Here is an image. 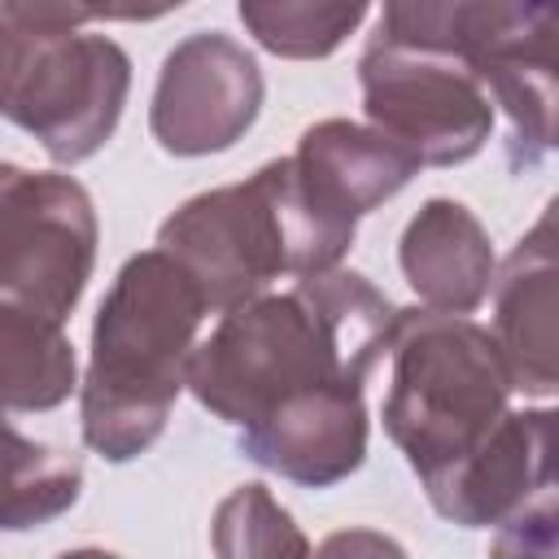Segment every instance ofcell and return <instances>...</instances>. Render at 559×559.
I'll use <instances>...</instances> for the list:
<instances>
[{"mask_svg":"<svg viewBox=\"0 0 559 559\" xmlns=\"http://www.w3.org/2000/svg\"><path fill=\"white\" fill-rule=\"evenodd\" d=\"M397 306L358 271L293 280L218 314L188 358L192 397L236 432L280 406L362 393L389 349Z\"/></svg>","mask_w":559,"mask_h":559,"instance_id":"6da1fadb","label":"cell"},{"mask_svg":"<svg viewBox=\"0 0 559 559\" xmlns=\"http://www.w3.org/2000/svg\"><path fill=\"white\" fill-rule=\"evenodd\" d=\"M205 314L201 288L162 249L122 262L92 323L79 402L83 441L96 454L127 463L162 437Z\"/></svg>","mask_w":559,"mask_h":559,"instance_id":"7a4b0ae2","label":"cell"},{"mask_svg":"<svg viewBox=\"0 0 559 559\" xmlns=\"http://www.w3.org/2000/svg\"><path fill=\"white\" fill-rule=\"evenodd\" d=\"M354 218L328 210L297 175L293 157L266 162L245 183L183 201L157 231V249L175 258L201 288L210 310L262 297L280 275L306 280L336 271L354 245Z\"/></svg>","mask_w":559,"mask_h":559,"instance_id":"3957f363","label":"cell"},{"mask_svg":"<svg viewBox=\"0 0 559 559\" xmlns=\"http://www.w3.org/2000/svg\"><path fill=\"white\" fill-rule=\"evenodd\" d=\"M384 432L432 485L511 415V376L489 328L467 314L397 310L389 332Z\"/></svg>","mask_w":559,"mask_h":559,"instance_id":"277c9868","label":"cell"},{"mask_svg":"<svg viewBox=\"0 0 559 559\" xmlns=\"http://www.w3.org/2000/svg\"><path fill=\"white\" fill-rule=\"evenodd\" d=\"M380 26L445 44L467 61L489 105L511 122V166H537L555 148L559 9L502 0L384 4Z\"/></svg>","mask_w":559,"mask_h":559,"instance_id":"5b68a950","label":"cell"},{"mask_svg":"<svg viewBox=\"0 0 559 559\" xmlns=\"http://www.w3.org/2000/svg\"><path fill=\"white\" fill-rule=\"evenodd\" d=\"M358 79L371 131L411 153L415 166L467 162L493 131L485 87L445 44L380 26L358 61Z\"/></svg>","mask_w":559,"mask_h":559,"instance_id":"8992f818","label":"cell"},{"mask_svg":"<svg viewBox=\"0 0 559 559\" xmlns=\"http://www.w3.org/2000/svg\"><path fill=\"white\" fill-rule=\"evenodd\" d=\"M96 262V210L79 179L0 162V301L66 323Z\"/></svg>","mask_w":559,"mask_h":559,"instance_id":"52a82bcc","label":"cell"},{"mask_svg":"<svg viewBox=\"0 0 559 559\" xmlns=\"http://www.w3.org/2000/svg\"><path fill=\"white\" fill-rule=\"evenodd\" d=\"M26 39V66L4 118L31 131L52 162H87L96 148H105L122 118L131 61L114 39L87 31Z\"/></svg>","mask_w":559,"mask_h":559,"instance_id":"ba28073f","label":"cell"},{"mask_svg":"<svg viewBox=\"0 0 559 559\" xmlns=\"http://www.w3.org/2000/svg\"><path fill=\"white\" fill-rule=\"evenodd\" d=\"M262 109V70L223 31H197L170 48L153 92V140L175 157L231 148Z\"/></svg>","mask_w":559,"mask_h":559,"instance_id":"9c48e42d","label":"cell"},{"mask_svg":"<svg viewBox=\"0 0 559 559\" xmlns=\"http://www.w3.org/2000/svg\"><path fill=\"white\" fill-rule=\"evenodd\" d=\"M550 411H511L480 450H472L441 480L424 485L437 515L463 528H489L520 515L550 489Z\"/></svg>","mask_w":559,"mask_h":559,"instance_id":"30bf717a","label":"cell"},{"mask_svg":"<svg viewBox=\"0 0 559 559\" xmlns=\"http://www.w3.org/2000/svg\"><path fill=\"white\" fill-rule=\"evenodd\" d=\"M240 450L245 459L293 485L328 489L358 472V463L367 459L362 393H323L280 406L266 419L240 428Z\"/></svg>","mask_w":559,"mask_h":559,"instance_id":"8fae6325","label":"cell"},{"mask_svg":"<svg viewBox=\"0 0 559 559\" xmlns=\"http://www.w3.org/2000/svg\"><path fill=\"white\" fill-rule=\"evenodd\" d=\"M555 214L546 210L537 227L511 249L502 275L493 280V345L507 362L511 389L550 397L555 367Z\"/></svg>","mask_w":559,"mask_h":559,"instance_id":"7c38bea8","label":"cell"},{"mask_svg":"<svg viewBox=\"0 0 559 559\" xmlns=\"http://www.w3.org/2000/svg\"><path fill=\"white\" fill-rule=\"evenodd\" d=\"M402 275L437 314H472L493 284V249L476 214L459 201L432 197L402 231Z\"/></svg>","mask_w":559,"mask_h":559,"instance_id":"4fadbf2b","label":"cell"},{"mask_svg":"<svg viewBox=\"0 0 559 559\" xmlns=\"http://www.w3.org/2000/svg\"><path fill=\"white\" fill-rule=\"evenodd\" d=\"M293 166L328 210L354 223L380 201H389L397 188H406V179L419 170L411 153H402L393 140L349 118H323L306 127Z\"/></svg>","mask_w":559,"mask_h":559,"instance_id":"5bb4252c","label":"cell"},{"mask_svg":"<svg viewBox=\"0 0 559 559\" xmlns=\"http://www.w3.org/2000/svg\"><path fill=\"white\" fill-rule=\"evenodd\" d=\"M74 393V345L61 323L0 301V415L52 411Z\"/></svg>","mask_w":559,"mask_h":559,"instance_id":"9a60e30c","label":"cell"},{"mask_svg":"<svg viewBox=\"0 0 559 559\" xmlns=\"http://www.w3.org/2000/svg\"><path fill=\"white\" fill-rule=\"evenodd\" d=\"M83 489L74 450L35 441L0 415V528H39L70 511Z\"/></svg>","mask_w":559,"mask_h":559,"instance_id":"2e32d148","label":"cell"},{"mask_svg":"<svg viewBox=\"0 0 559 559\" xmlns=\"http://www.w3.org/2000/svg\"><path fill=\"white\" fill-rule=\"evenodd\" d=\"M367 17V4H323V0H245L240 4V22L249 26V35L288 61H310V57H328L332 48H341V39Z\"/></svg>","mask_w":559,"mask_h":559,"instance_id":"e0dca14e","label":"cell"},{"mask_svg":"<svg viewBox=\"0 0 559 559\" xmlns=\"http://www.w3.org/2000/svg\"><path fill=\"white\" fill-rule=\"evenodd\" d=\"M210 542L218 559H310L306 533L266 485H240L214 507Z\"/></svg>","mask_w":559,"mask_h":559,"instance_id":"ac0fdd59","label":"cell"},{"mask_svg":"<svg viewBox=\"0 0 559 559\" xmlns=\"http://www.w3.org/2000/svg\"><path fill=\"white\" fill-rule=\"evenodd\" d=\"M489 559H555V493L546 489L520 515L498 524Z\"/></svg>","mask_w":559,"mask_h":559,"instance_id":"d6986e66","label":"cell"},{"mask_svg":"<svg viewBox=\"0 0 559 559\" xmlns=\"http://www.w3.org/2000/svg\"><path fill=\"white\" fill-rule=\"evenodd\" d=\"M310 559H406V550L380 528H341L323 537Z\"/></svg>","mask_w":559,"mask_h":559,"instance_id":"ffe728a7","label":"cell"},{"mask_svg":"<svg viewBox=\"0 0 559 559\" xmlns=\"http://www.w3.org/2000/svg\"><path fill=\"white\" fill-rule=\"evenodd\" d=\"M26 48H31V39L17 26H9L4 13H0V114L13 96V87H17V74L26 66Z\"/></svg>","mask_w":559,"mask_h":559,"instance_id":"44dd1931","label":"cell"},{"mask_svg":"<svg viewBox=\"0 0 559 559\" xmlns=\"http://www.w3.org/2000/svg\"><path fill=\"white\" fill-rule=\"evenodd\" d=\"M57 559H118V555H109V550H66V555H57Z\"/></svg>","mask_w":559,"mask_h":559,"instance_id":"7402d4cb","label":"cell"}]
</instances>
